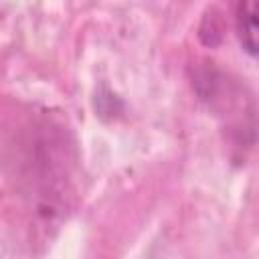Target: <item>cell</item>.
Wrapping results in <instances>:
<instances>
[{"label":"cell","mask_w":259,"mask_h":259,"mask_svg":"<svg viewBox=\"0 0 259 259\" xmlns=\"http://www.w3.org/2000/svg\"><path fill=\"white\" fill-rule=\"evenodd\" d=\"M237 36L249 55H259V0L237 4Z\"/></svg>","instance_id":"cell-1"}]
</instances>
